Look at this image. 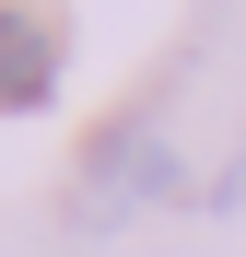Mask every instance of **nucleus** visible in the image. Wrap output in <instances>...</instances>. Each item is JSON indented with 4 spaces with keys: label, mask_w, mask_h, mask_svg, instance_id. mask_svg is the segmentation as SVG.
I'll return each mask as SVG.
<instances>
[{
    "label": "nucleus",
    "mask_w": 246,
    "mask_h": 257,
    "mask_svg": "<svg viewBox=\"0 0 246 257\" xmlns=\"http://www.w3.org/2000/svg\"><path fill=\"white\" fill-rule=\"evenodd\" d=\"M152 199H176V141H164L152 117H117L106 141H94V164H82L70 222H82V234H117V222L152 210Z\"/></svg>",
    "instance_id": "obj_1"
},
{
    "label": "nucleus",
    "mask_w": 246,
    "mask_h": 257,
    "mask_svg": "<svg viewBox=\"0 0 246 257\" xmlns=\"http://www.w3.org/2000/svg\"><path fill=\"white\" fill-rule=\"evenodd\" d=\"M59 94V12L0 0V117H35Z\"/></svg>",
    "instance_id": "obj_2"
}]
</instances>
